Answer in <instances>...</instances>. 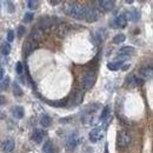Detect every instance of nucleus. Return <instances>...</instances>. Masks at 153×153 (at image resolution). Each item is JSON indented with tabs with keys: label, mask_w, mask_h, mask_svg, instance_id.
<instances>
[{
	"label": "nucleus",
	"mask_w": 153,
	"mask_h": 153,
	"mask_svg": "<svg viewBox=\"0 0 153 153\" xmlns=\"http://www.w3.org/2000/svg\"><path fill=\"white\" fill-rule=\"evenodd\" d=\"M66 102H67L66 99H65V100H59V101H56V102H51V101H48V104H50L51 106H65Z\"/></svg>",
	"instance_id": "nucleus-29"
},
{
	"label": "nucleus",
	"mask_w": 153,
	"mask_h": 153,
	"mask_svg": "<svg viewBox=\"0 0 153 153\" xmlns=\"http://www.w3.org/2000/svg\"><path fill=\"white\" fill-rule=\"evenodd\" d=\"M123 66V61H113V62H108L107 64V67L111 70V71H117L119 70V67Z\"/></svg>",
	"instance_id": "nucleus-19"
},
{
	"label": "nucleus",
	"mask_w": 153,
	"mask_h": 153,
	"mask_svg": "<svg viewBox=\"0 0 153 153\" xmlns=\"http://www.w3.org/2000/svg\"><path fill=\"white\" fill-rule=\"evenodd\" d=\"M44 38V31L40 30V28H36L32 31V34H31V40L34 41V42H38L41 39Z\"/></svg>",
	"instance_id": "nucleus-7"
},
{
	"label": "nucleus",
	"mask_w": 153,
	"mask_h": 153,
	"mask_svg": "<svg viewBox=\"0 0 153 153\" xmlns=\"http://www.w3.org/2000/svg\"><path fill=\"white\" fill-rule=\"evenodd\" d=\"M85 19L88 22H94L97 20L101 18V13L97 10V8H91V7H86L85 8Z\"/></svg>",
	"instance_id": "nucleus-2"
},
{
	"label": "nucleus",
	"mask_w": 153,
	"mask_h": 153,
	"mask_svg": "<svg viewBox=\"0 0 153 153\" xmlns=\"http://www.w3.org/2000/svg\"><path fill=\"white\" fill-rule=\"evenodd\" d=\"M42 151L45 153H56V149H54V145H53L51 141H46V143L44 144Z\"/></svg>",
	"instance_id": "nucleus-16"
},
{
	"label": "nucleus",
	"mask_w": 153,
	"mask_h": 153,
	"mask_svg": "<svg viewBox=\"0 0 153 153\" xmlns=\"http://www.w3.org/2000/svg\"><path fill=\"white\" fill-rule=\"evenodd\" d=\"M134 52V47L132 46H125L120 48V54H131Z\"/></svg>",
	"instance_id": "nucleus-21"
},
{
	"label": "nucleus",
	"mask_w": 153,
	"mask_h": 153,
	"mask_svg": "<svg viewBox=\"0 0 153 153\" xmlns=\"http://www.w3.org/2000/svg\"><path fill=\"white\" fill-rule=\"evenodd\" d=\"M96 82V76L94 73H87L84 78V87L86 90H91Z\"/></svg>",
	"instance_id": "nucleus-5"
},
{
	"label": "nucleus",
	"mask_w": 153,
	"mask_h": 153,
	"mask_svg": "<svg viewBox=\"0 0 153 153\" xmlns=\"http://www.w3.org/2000/svg\"><path fill=\"white\" fill-rule=\"evenodd\" d=\"M8 80H10V78L8 76H6V79L1 82V85H0V88H5V87H7V85H8Z\"/></svg>",
	"instance_id": "nucleus-35"
},
{
	"label": "nucleus",
	"mask_w": 153,
	"mask_h": 153,
	"mask_svg": "<svg viewBox=\"0 0 153 153\" xmlns=\"http://www.w3.org/2000/svg\"><path fill=\"white\" fill-rule=\"evenodd\" d=\"M25 34V27L24 26H19V28H18V37H22Z\"/></svg>",
	"instance_id": "nucleus-34"
},
{
	"label": "nucleus",
	"mask_w": 153,
	"mask_h": 153,
	"mask_svg": "<svg viewBox=\"0 0 153 153\" xmlns=\"http://www.w3.org/2000/svg\"><path fill=\"white\" fill-rule=\"evenodd\" d=\"M6 5H7V10H8V12L13 13V12H14V6H13V4H12L11 1H7Z\"/></svg>",
	"instance_id": "nucleus-32"
},
{
	"label": "nucleus",
	"mask_w": 153,
	"mask_h": 153,
	"mask_svg": "<svg viewBox=\"0 0 153 153\" xmlns=\"http://www.w3.org/2000/svg\"><path fill=\"white\" fill-rule=\"evenodd\" d=\"M22 72H24L22 62H21V61H18V64H17V73H18V74H21Z\"/></svg>",
	"instance_id": "nucleus-31"
},
{
	"label": "nucleus",
	"mask_w": 153,
	"mask_h": 153,
	"mask_svg": "<svg viewBox=\"0 0 153 153\" xmlns=\"http://www.w3.org/2000/svg\"><path fill=\"white\" fill-rule=\"evenodd\" d=\"M38 47V44L37 42H34V41H32V40H28V41H26L25 42V45H24V54L25 56H28L33 50H36Z\"/></svg>",
	"instance_id": "nucleus-6"
},
{
	"label": "nucleus",
	"mask_w": 153,
	"mask_h": 153,
	"mask_svg": "<svg viewBox=\"0 0 153 153\" xmlns=\"http://www.w3.org/2000/svg\"><path fill=\"white\" fill-rule=\"evenodd\" d=\"M78 143H79V137H78V134L71 135V137L68 138V140H67V144H66V151L68 153L74 152Z\"/></svg>",
	"instance_id": "nucleus-4"
},
{
	"label": "nucleus",
	"mask_w": 153,
	"mask_h": 153,
	"mask_svg": "<svg viewBox=\"0 0 153 153\" xmlns=\"http://www.w3.org/2000/svg\"><path fill=\"white\" fill-rule=\"evenodd\" d=\"M98 5H100L104 10L106 11H110V10H113L114 7V2L113 1H108V0H102V1H97Z\"/></svg>",
	"instance_id": "nucleus-11"
},
{
	"label": "nucleus",
	"mask_w": 153,
	"mask_h": 153,
	"mask_svg": "<svg viewBox=\"0 0 153 153\" xmlns=\"http://www.w3.org/2000/svg\"><path fill=\"white\" fill-rule=\"evenodd\" d=\"M126 20H132V21H137V20H139V12L137 11V10H132V11H128L127 12V17H125Z\"/></svg>",
	"instance_id": "nucleus-14"
},
{
	"label": "nucleus",
	"mask_w": 153,
	"mask_h": 153,
	"mask_svg": "<svg viewBox=\"0 0 153 153\" xmlns=\"http://www.w3.org/2000/svg\"><path fill=\"white\" fill-rule=\"evenodd\" d=\"M124 41H125V36L121 34V33L117 34L114 38H113V42H114V44H121V42H124Z\"/></svg>",
	"instance_id": "nucleus-26"
},
{
	"label": "nucleus",
	"mask_w": 153,
	"mask_h": 153,
	"mask_svg": "<svg viewBox=\"0 0 153 153\" xmlns=\"http://www.w3.org/2000/svg\"><path fill=\"white\" fill-rule=\"evenodd\" d=\"M51 124H52V119H51V117H48V115H46V114L41 115V119H40V125H41V126H44V127H48Z\"/></svg>",
	"instance_id": "nucleus-17"
},
{
	"label": "nucleus",
	"mask_w": 153,
	"mask_h": 153,
	"mask_svg": "<svg viewBox=\"0 0 153 153\" xmlns=\"http://www.w3.org/2000/svg\"><path fill=\"white\" fill-rule=\"evenodd\" d=\"M2 76H4V70H2V67L0 66V80L2 79Z\"/></svg>",
	"instance_id": "nucleus-37"
},
{
	"label": "nucleus",
	"mask_w": 153,
	"mask_h": 153,
	"mask_svg": "<svg viewBox=\"0 0 153 153\" xmlns=\"http://www.w3.org/2000/svg\"><path fill=\"white\" fill-rule=\"evenodd\" d=\"M7 40L8 41H13L14 40V32L13 31H8V33H7Z\"/></svg>",
	"instance_id": "nucleus-33"
},
{
	"label": "nucleus",
	"mask_w": 153,
	"mask_h": 153,
	"mask_svg": "<svg viewBox=\"0 0 153 153\" xmlns=\"http://www.w3.org/2000/svg\"><path fill=\"white\" fill-rule=\"evenodd\" d=\"M27 5H28V7H30L31 10H37V8H38L39 2L37 1V0H30V1L27 2Z\"/></svg>",
	"instance_id": "nucleus-28"
},
{
	"label": "nucleus",
	"mask_w": 153,
	"mask_h": 153,
	"mask_svg": "<svg viewBox=\"0 0 153 153\" xmlns=\"http://www.w3.org/2000/svg\"><path fill=\"white\" fill-rule=\"evenodd\" d=\"M53 22H54V20L51 19V18H41V19L39 20V25H40V30H46V28H48V27H51L52 25H53Z\"/></svg>",
	"instance_id": "nucleus-8"
},
{
	"label": "nucleus",
	"mask_w": 153,
	"mask_h": 153,
	"mask_svg": "<svg viewBox=\"0 0 153 153\" xmlns=\"http://www.w3.org/2000/svg\"><path fill=\"white\" fill-rule=\"evenodd\" d=\"M131 140H132L131 139V135H130V133H127L126 131H120L118 133V140H117V143H118V145L120 147L128 146L131 144Z\"/></svg>",
	"instance_id": "nucleus-3"
},
{
	"label": "nucleus",
	"mask_w": 153,
	"mask_h": 153,
	"mask_svg": "<svg viewBox=\"0 0 153 153\" xmlns=\"http://www.w3.org/2000/svg\"><path fill=\"white\" fill-rule=\"evenodd\" d=\"M68 31H70V28H68L67 24H60V25H58L57 32L59 36L64 37V36H66V34L68 33Z\"/></svg>",
	"instance_id": "nucleus-12"
},
{
	"label": "nucleus",
	"mask_w": 153,
	"mask_h": 153,
	"mask_svg": "<svg viewBox=\"0 0 153 153\" xmlns=\"http://www.w3.org/2000/svg\"><path fill=\"white\" fill-rule=\"evenodd\" d=\"M6 102V98L4 96H0V105H4Z\"/></svg>",
	"instance_id": "nucleus-36"
},
{
	"label": "nucleus",
	"mask_w": 153,
	"mask_h": 153,
	"mask_svg": "<svg viewBox=\"0 0 153 153\" xmlns=\"http://www.w3.org/2000/svg\"><path fill=\"white\" fill-rule=\"evenodd\" d=\"M42 138H44V132L40 131V130L34 131V133H33V135H32V139H33L36 143H38V144L42 141Z\"/></svg>",
	"instance_id": "nucleus-18"
},
{
	"label": "nucleus",
	"mask_w": 153,
	"mask_h": 153,
	"mask_svg": "<svg viewBox=\"0 0 153 153\" xmlns=\"http://www.w3.org/2000/svg\"><path fill=\"white\" fill-rule=\"evenodd\" d=\"M32 19H33V13L28 12V13H26V14H25V18H24V21H25V22H30V21H31Z\"/></svg>",
	"instance_id": "nucleus-30"
},
{
	"label": "nucleus",
	"mask_w": 153,
	"mask_h": 153,
	"mask_svg": "<svg viewBox=\"0 0 153 153\" xmlns=\"http://www.w3.org/2000/svg\"><path fill=\"white\" fill-rule=\"evenodd\" d=\"M114 24L117 25L115 27H126V25H127V20L125 18V16H119V17H117L114 20Z\"/></svg>",
	"instance_id": "nucleus-13"
},
{
	"label": "nucleus",
	"mask_w": 153,
	"mask_h": 153,
	"mask_svg": "<svg viewBox=\"0 0 153 153\" xmlns=\"http://www.w3.org/2000/svg\"><path fill=\"white\" fill-rule=\"evenodd\" d=\"M12 114H13V117H16L17 119H21V118L24 117V108H22L21 106H16V107H13Z\"/></svg>",
	"instance_id": "nucleus-15"
},
{
	"label": "nucleus",
	"mask_w": 153,
	"mask_h": 153,
	"mask_svg": "<svg viewBox=\"0 0 153 153\" xmlns=\"http://www.w3.org/2000/svg\"><path fill=\"white\" fill-rule=\"evenodd\" d=\"M141 74L144 76H147V78H152V68L151 67H145V68H141Z\"/></svg>",
	"instance_id": "nucleus-24"
},
{
	"label": "nucleus",
	"mask_w": 153,
	"mask_h": 153,
	"mask_svg": "<svg viewBox=\"0 0 153 153\" xmlns=\"http://www.w3.org/2000/svg\"><path fill=\"white\" fill-rule=\"evenodd\" d=\"M82 98H84V92L82 91H79L76 94V97L73 98V105H79L82 101Z\"/></svg>",
	"instance_id": "nucleus-20"
},
{
	"label": "nucleus",
	"mask_w": 153,
	"mask_h": 153,
	"mask_svg": "<svg viewBox=\"0 0 153 153\" xmlns=\"http://www.w3.org/2000/svg\"><path fill=\"white\" fill-rule=\"evenodd\" d=\"M108 115H110V106H105L104 110H102V112H101L100 119H101V120H105Z\"/></svg>",
	"instance_id": "nucleus-25"
},
{
	"label": "nucleus",
	"mask_w": 153,
	"mask_h": 153,
	"mask_svg": "<svg viewBox=\"0 0 153 153\" xmlns=\"http://www.w3.org/2000/svg\"><path fill=\"white\" fill-rule=\"evenodd\" d=\"M99 138H100V128L96 127L90 132V141L91 143H97L99 140Z\"/></svg>",
	"instance_id": "nucleus-10"
},
{
	"label": "nucleus",
	"mask_w": 153,
	"mask_h": 153,
	"mask_svg": "<svg viewBox=\"0 0 153 153\" xmlns=\"http://www.w3.org/2000/svg\"><path fill=\"white\" fill-rule=\"evenodd\" d=\"M13 93L16 94V96H22V90L20 88V86L17 84V82H14V85H13Z\"/></svg>",
	"instance_id": "nucleus-27"
},
{
	"label": "nucleus",
	"mask_w": 153,
	"mask_h": 153,
	"mask_svg": "<svg viewBox=\"0 0 153 153\" xmlns=\"http://www.w3.org/2000/svg\"><path fill=\"white\" fill-rule=\"evenodd\" d=\"M14 149V141L12 139H8L6 140L4 144H2V151L5 153H8V152H12Z\"/></svg>",
	"instance_id": "nucleus-9"
},
{
	"label": "nucleus",
	"mask_w": 153,
	"mask_h": 153,
	"mask_svg": "<svg viewBox=\"0 0 153 153\" xmlns=\"http://www.w3.org/2000/svg\"><path fill=\"white\" fill-rule=\"evenodd\" d=\"M58 4H60V1H58V0H52L51 1V5H58Z\"/></svg>",
	"instance_id": "nucleus-39"
},
{
	"label": "nucleus",
	"mask_w": 153,
	"mask_h": 153,
	"mask_svg": "<svg viewBox=\"0 0 153 153\" xmlns=\"http://www.w3.org/2000/svg\"><path fill=\"white\" fill-rule=\"evenodd\" d=\"M85 8H86V6H82V5H79V4L67 2L66 6H65V12H66V14L71 16L72 18L84 19V17H85Z\"/></svg>",
	"instance_id": "nucleus-1"
},
{
	"label": "nucleus",
	"mask_w": 153,
	"mask_h": 153,
	"mask_svg": "<svg viewBox=\"0 0 153 153\" xmlns=\"http://www.w3.org/2000/svg\"><path fill=\"white\" fill-rule=\"evenodd\" d=\"M10 52H11V46H10V44L4 42V44L1 45V53H2L4 56H7Z\"/></svg>",
	"instance_id": "nucleus-23"
},
{
	"label": "nucleus",
	"mask_w": 153,
	"mask_h": 153,
	"mask_svg": "<svg viewBox=\"0 0 153 153\" xmlns=\"http://www.w3.org/2000/svg\"><path fill=\"white\" fill-rule=\"evenodd\" d=\"M121 68H123V70H124V71H127V70H128V68H130V65H124V66H123V67H121Z\"/></svg>",
	"instance_id": "nucleus-38"
},
{
	"label": "nucleus",
	"mask_w": 153,
	"mask_h": 153,
	"mask_svg": "<svg viewBox=\"0 0 153 153\" xmlns=\"http://www.w3.org/2000/svg\"><path fill=\"white\" fill-rule=\"evenodd\" d=\"M135 82H137V78L134 76H130L126 79V86H128V87H134V86H137Z\"/></svg>",
	"instance_id": "nucleus-22"
}]
</instances>
